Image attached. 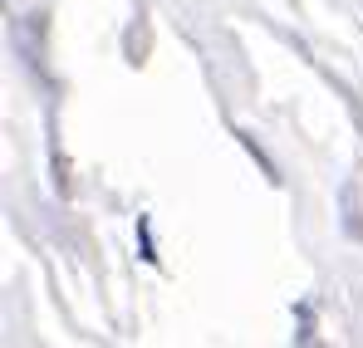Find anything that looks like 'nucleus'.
I'll return each mask as SVG.
<instances>
[]
</instances>
